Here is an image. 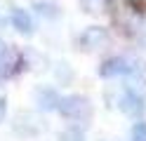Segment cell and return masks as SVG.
<instances>
[{
  "label": "cell",
  "mask_w": 146,
  "mask_h": 141,
  "mask_svg": "<svg viewBox=\"0 0 146 141\" xmlns=\"http://www.w3.org/2000/svg\"><path fill=\"white\" fill-rule=\"evenodd\" d=\"M59 111H61L66 118H83L85 111H87V101L80 99V97L61 99V101H59Z\"/></svg>",
  "instance_id": "7a4b0ae2"
},
{
  "label": "cell",
  "mask_w": 146,
  "mask_h": 141,
  "mask_svg": "<svg viewBox=\"0 0 146 141\" xmlns=\"http://www.w3.org/2000/svg\"><path fill=\"white\" fill-rule=\"evenodd\" d=\"M132 141H146V122H139L132 129Z\"/></svg>",
  "instance_id": "52a82bcc"
},
{
  "label": "cell",
  "mask_w": 146,
  "mask_h": 141,
  "mask_svg": "<svg viewBox=\"0 0 146 141\" xmlns=\"http://www.w3.org/2000/svg\"><path fill=\"white\" fill-rule=\"evenodd\" d=\"M3 52H5V47H3V45H0V54H3Z\"/></svg>",
  "instance_id": "9c48e42d"
},
{
  "label": "cell",
  "mask_w": 146,
  "mask_h": 141,
  "mask_svg": "<svg viewBox=\"0 0 146 141\" xmlns=\"http://www.w3.org/2000/svg\"><path fill=\"white\" fill-rule=\"evenodd\" d=\"M118 108H120L125 115H130V118H139L144 113V99L139 94H134V92H125L123 97L118 99Z\"/></svg>",
  "instance_id": "6da1fadb"
},
{
  "label": "cell",
  "mask_w": 146,
  "mask_h": 141,
  "mask_svg": "<svg viewBox=\"0 0 146 141\" xmlns=\"http://www.w3.org/2000/svg\"><path fill=\"white\" fill-rule=\"evenodd\" d=\"M59 97H57V92L54 89H40L38 92V106L42 111H50V108H59Z\"/></svg>",
  "instance_id": "8992f818"
},
{
  "label": "cell",
  "mask_w": 146,
  "mask_h": 141,
  "mask_svg": "<svg viewBox=\"0 0 146 141\" xmlns=\"http://www.w3.org/2000/svg\"><path fill=\"white\" fill-rule=\"evenodd\" d=\"M61 141H83V136L76 129H66V132H61Z\"/></svg>",
  "instance_id": "ba28073f"
},
{
  "label": "cell",
  "mask_w": 146,
  "mask_h": 141,
  "mask_svg": "<svg viewBox=\"0 0 146 141\" xmlns=\"http://www.w3.org/2000/svg\"><path fill=\"white\" fill-rule=\"evenodd\" d=\"M10 19H12V26H14L19 33H31L33 24H31V17H29V12H26V9H19V7L12 9Z\"/></svg>",
  "instance_id": "5b68a950"
},
{
  "label": "cell",
  "mask_w": 146,
  "mask_h": 141,
  "mask_svg": "<svg viewBox=\"0 0 146 141\" xmlns=\"http://www.w3.org/2000/svg\"><path fill=\"white\" fill-rule=\"evenodd\" d=\"M106 40H108V35L99 26H92V28H87L83 33V47L85 50H99V47L106 45Z\"/></svg>",
  "instance_id": "277c9868"
},
{
  "label": "cell",
  "mask_w": 146,
  "mask_h": 141,
  "mask_svg": "<svg viewBox=\"0 0 146 141\" xmlns=\"http://www.w3.org/2000/svg\"><path fill=\"white\" fill-rule=\"evenodd\" d=\"M132 71V64L130 61H125V59H120V56H115V59H108L104 66H102V73L104 78H118V75H127Z\"/></svg>",
  "instance_id": "3957f363"
}]
</instances>
